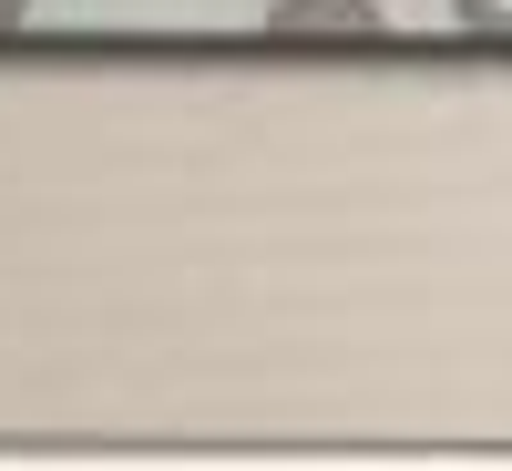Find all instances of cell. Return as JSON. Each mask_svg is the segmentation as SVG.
<instances>
[{"label":"cell","instance_id":"obj_1","mask_svg":"<svg viewBox=\"0 0 512 471\" xmlns=\"http://www.w3.org/2000/svg\"><path fill=\"white\" fill-rule=\"evenodd\" d=\"M379 21H390L379 0H267V31H277V41H287V31H349V41H369Z\"/></svg>","mask_w":512,"mask_h":471},{"label":"cell","instance_id":"obj_2","mask_svg":"<svg viewBox=\"0 0 512 471\" xmlns=\"http://www.w3.org/2000/svg\"><path fill=\"white\" fill-rule=\"evenodd\" d=\"M451 21H461V31H492V41H512V0H451Z\"/></svg>","mask_w":512,"mask_h":471},{"label":"cell","instance_id":"obj_3","mask_svg":"<svg viewBox=\"0 0 512 471\" xmlns=\"http://www.w3.org/2000/svg\"><path fill=\"white\" fill-rule=\"evenodd\" d=\"M31 21V0H0V31H21Z\"/></svg>","mask_w":512,"mask_h":471}]
</instances>
